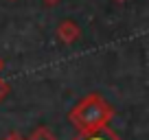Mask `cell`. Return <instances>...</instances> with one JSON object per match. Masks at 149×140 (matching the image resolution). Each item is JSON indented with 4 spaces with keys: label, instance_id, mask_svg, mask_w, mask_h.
Segmentation results:
<instances>
[{
    "label": "cell",
    "instance_id": "6da1fadb",
    "mask_svg": "<svg viewBox=\"0 0 149 140\" xmlns=\"http://www.w3.org/2000/svg\"><path fill=\"white\" fill-rule=\"evenodd\" d=\"M112 107L103 101L101 96L92 94V96L84 98V101L77 105V107L70 112V121L77 129H81L84 134H92V131H99L110 123L112 118Z\"/></svg>",
    "mask_w": 149,
    "mask_h": 140
},
{
    "label": "cell",
    "instance_id": "7a4b0ae2",
    "mask_svg": "<svg viewBox=\"0 0 149 140\" xmlns=\"http://www.w3.org/2000/svg\"><path fill=\"white\" fill-rule=\"evenodd\" d=\"M26 140H57V138H55V136H53L51 131L46 129V127H40V129H35V131H33V134L29 136Z\"/></svg>",
    "mask_w": 149,
    "mask_h": 140
},
{
    "label": "cell",
    "instance_id": "3957f363",
    "mask_svg": "<svg viewBox=\"0 0 149 140\" xmlns=\"http://www.w3.org/2000/svg\"><path fill=\"white\" fill-rule=\"evenodd\" d=\"M7 90H9V88H7L5 83H0V101H2V96L7 94Z\"/></svg>",
    "mask_w": 149,
    "mask_h": 140
},
{
    "label": "cell",
    "instance_id": "277c9868",
    "mask_svg": "<svg viewBox=\"0 0 149 140\" xmlns=\"http://www.w3.org/2000/svg\"><path fill=\"white\" fill-rule=\"evenodd\" d=\"M7 140H20V138H18V136L13 134V136H11V138H7Z\"/></svg>",
    "mask_w": 149,
    "mask_h": 140
},
{
    "label": "cell",
    "instance_id": "5b68a950",
    "mask_svg": "<svg viewBox=\"0 0 149 140\" xmlns=\"http://www.w3.org/2000/svg\"><path fill=\"white\" fill-rule=\"evenodd\" d=\"M46 2H48V5H55V2H57V0H46Z\"/></svg>",
    "mask_w": 149,
    "mask_h": 140
}]
</instances>
